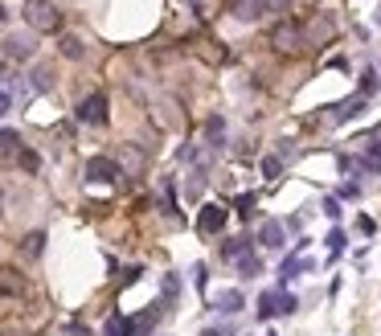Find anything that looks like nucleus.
<instances>
[{
	"instance_id": "obj_2",
	"label": "nucleus",
	"mask_w": 381,
	"mask_h": 336,
	"mask_svg": "<svg viewBox=\"0 0 381 336\" xmlns=\"http://www.w3.org/2000/svg\"><path fill=\"white\" fill-rule=\"evenodd\" d=\"M299 33H303V50H308V46L320 50V46H328L332 37H336V17H332V13H312V17L299 25Z\"/></svg>"
},
{
	"instance_id": "obj_28",
	"label": "nucleus",
	"mask_w": 381,
	"mask_h": 336,
	"mask_svg": "<svg viewBox=\"0 0 381 336\" xmlns=\"http://www.w3.org/2000/svg\"><path fill=\"white\" fill-rule=\"evenodd\" d=\"M13 111V90H9V83H0V115H9Z\"/></svg>"
},
{
	"instance_id": "obj_26",
	"label": "nucleus",
	"mask_w": 381,
	"mask_h": 336,
	"mask_svg": "<svg viewBox=\"0 0 381 336\" xmlns=\"http://www.w3.org/2000/svg\"><path fill=\"white\" fill-rule=\"evenodd\" d=\"M377 83H381L377 70H365V74H361V99H369V95L377 90Z\"/></svg>"
},
{
	"instance_id": "obj_27",
	"label": "nucleus",
	"mask_w": 381,
	"mask_h": 336,
	"mask_svg": "<svg viewBox=\"0 0 381 336\" xmlns=\"http://www.w3.org/2000/svg\"><path fill=\"white\" fill-rule=\"evenodd\" d=\"M291 312H299V300L291 291H279V316H291Z\"/></svg>"
},
{
	"instance_id": "obj_38",
	"label": "nucleus",
	"mask_w": 381,
	"mask_h": 336,
	"mask_svg": "<svg viewBox=\"0 0 381 336\" xmlns=\"http://www.w3.org/2000/svg\"><path fill=\"white\" fill-rule=\"evenodd\" d=\"M377 25H381V9H377Z\"/></svg>"
},
{
	"instance_id": "obj_9",
	"label": "nucleus",
	"mask_w": 381,
	"mask_h": 336,
	"mask_svg": "<svg viewBox=\"0 0 381 336\" xmlns=\"http://www.w3.org/2000/svg\"><path fill=\"white\" fill-rule=\"evenodd\" d=\"M160 308H165V303H156L148 312H140L135 320H127V336H148L152 328H156V320H160Z\"/></svg>"
},
{
	"instance_id": "obj_14",
	"label": "nucleus",
	"mask_w": 381,
	"mask_h": 336,
	"mask_svg": "<svg viewBox=\"0 0 381 336\" xmlns=\"http://www.w3.org/2000/svg\"><path fill=\"white\" fill-rule=\"evenodd\" d=\"M58 50H62V58H70V62H83V58H86L83 37H74V33H62V37H58Z\"/></svg>"
},
{
	"instance_id": "obj_4",
	"label": "nucleus",
	"mask_w": 381,
	"mask_h": 336,
	"mask_svg": "<svg viewBox=\"0 0 381 336\" xmlns=\"http://www.w3.org/2000/svg\"><path fill=\"white\" fill-rule=\"evenodd\" d=\"M86 181H95V185H111V181H119L123 177V168H119V160H111V156H90L83 168Z\"/></svg>"
},
{
	"instance_id": "obj_24",
	"label": "nucleus",
	"mask_w": 381,
	"mask_h": 336,
	"mask_svg": "<svg viewBox=\"0 0 381 336\" xmlns=\"http://www.w3.org/2000/svg\"><path fill=\"white\" fill-rule=\"evenodd\" d=\"M184 193H189V197H193V201H197L201 193H205V168H197V172H193V177H189V189H184Z\"/></svg>"
},
{
	"instance_id": "obj_30",
	"label": "nucleus",
	"mask_w": 381,
	"mask_h": 336,
	"mask_svg": "<svg viewBox=\"0 0 381 336\" xmlns=\"http://www.w3.org/2000/svg\"><path fill=\"white\" fill-rule=\"evenodd\" d=\"M283 9H287V0H263V17H266V13H275V17H279Z\"/></svg>"
},
{
	"instance_id": "obj_1",
	"label": "nucleus",
	"mask_w": 381,
	"mask_h": 336,
	"mask_svg": "<svg viewBox=\"0 0 381 336\" xmlns=\"http://www.w3.org/2000/svg\"><path fill=\"white\" fill-rule=\"evenodd\" d=\"M21 17H25V25H29L33 33H58V29H62V9H58L53 0H25Z\"/></svg>"
},
{
	"instance_id": "obj_8",
	"label": "nucleus",
	"mask_w": 381,
	"mask_h": 336,
	"mask_svg": "<svg viewBox=\"0 0 381 336\" xmlns=\"http://www.w3.org/2000/svg\"><path fill=\"white\" fill-rule=\"evenodd\" d=\"M0 291H4V295H13V300H21V295L29 291V283H25V275H21V271L0 267Z\"/></svg>"
},
{
	"instance_id": "obj_13",
	"label": "nucleus",
	"mask_w": 381,
	"mask_h": 336,
	"mask_svg": "<svg viewBox=\"0 0 381 336\" xmlns=\"http://www.w3.org/2000/svg\"><path fill=\"white\" fill-rule=\"evenodd\" d=\"M4 53H9V58H17V62H29V58H33V37L13 33L9 41H4Z\"/></svg>"
},
{
	"instance_id": "obj_16",
	"label": "nucleus",
	"mask_w": 381,
	"mask_h": 336,
	"mask_svg": "<svg viewBox=\"0 0 381 336\" xmlns=\"http://www.w3.org/2000/svg\"><path fill=\"white\" fill-rule=\"evenodd\" d=\"M41 251H46V234H41V230L21 238V254H25V258H41Z\"/></svg>"
},
{
	"instance_id": "obj_29",
	"label": "nucleus",
	"mask_w": 381,
	"mask_h": 336,
	"mask_svg": "<svg viewBox=\"0 0 381 336\" xmlns=\"http://www.w3.org/2000/svg\"><path fill=\"white\" fill-rule=\"evenodd\" d=\"M279 168H283L279 156H266V160H263V177H279Z\"/></svg>"
},
{
	"instance_id": "obj_37",
	"label": "nucleus",
	"mask_w": 381,
	"mask_h": 336,
	"mask_svg": "<svg viewBox=\"0 0 381 336\" xmlns=\"http://www.w3.org/2000/svg\"><path fill=\"white\" fill-rule=\"evenodd\" d=\"M201 336H226V332H221V328H205Z\"/></svg>"
},
{
	"instance_id": "obj_22",
	"label": "nucleus",
	"mask_w": 381,
	"mask_h": 336,
	"mask_svg": "<svg viewBox=\"0 0 381 336\" xmlns=\"http://www.w3.org/2000/svg\"><path fill=\"white\" fill-rule=\"evenodd\" d=\"M259 316H263V320L279 316V291H263V300H259Z\"/></svg>"
},
{
	"instance_id": "obj_18",
	"label": "nucleus",
	"mask_w": 381,
	"mask_h": 336,
	"mask_svg": "<svg viewBox=\"0 0 381 336\" xmlns=\"http://www.w3.org/2000/svg\"><path fill=\"white\" fill-rule=\"evenodd\" d=\"M221 140H226V123H221V115H214L205 123V148H221Z\"/></svg>"
},
{
	"instance_id": "obj_15",
	"label": "nucleus",
	"mask_w": 381,
	"mask_h": 336,
	"mask_svg": "<svg viewBox=\"0 0 381 336\" xmlns=\"http://www.w3.org/2000/svg\"><path fill=\"white\" fill-rule=\"evenodd\" d=\"M17 152H21V132L4 127V132H0V160H13Z\"/></svg>"
},
{
	"instance_id": "obj_5",
	"label": "nucleus",
	"mask_w": 381,
	"mask_h": 336,
	"mask_svg": "<svg viewBox=\"0 0 381 336\" xmlns=\"http://www.w3.org/2000/svg\"><path fill=\"white\" fill-rule=\"evenodd\" d=\"M226 218H230V209H226V205H205V209H201V218H197V230L205 238H214V234L226 230Z\"/></svg>"
},
{
	"instance_id": "obj_11",
	"label": "nucleus",
	"mask_w": 381,
	"mask_h": 336,
	"mask_svg": "<svg viewBox=\"0 0 381 336\" xmlns=\"http://www.w3.org/2000/svg\"><path fill=\"white\" fill-rule=\"evenodd\" d=\"M365 103H369V99H361V95H353V99H345L340 107H332L328 123H345V119H357V115L365 111Z\"/></svg>"
},
{
	"instance_id": "obj_17",
	"label": "nucleus",
	"mask_w": 381,
	"mask_h": 336,
	"mask_svg": "<svg viewBox=\"0 0 381 336\" xmlns=\"http://www.w3.org/2000/svg\"><path fill=\"white\" fill-rule=\"evenodd\" d=\"M217 308H221L226 316H234V312L246 308V300H242V291H217Z\"/></svg>"
},
{
	"instance_id": "obj_7",
	"label": "nucleus",
	"mask_w": 381,
	"mask_h": 336,
	"mask_svg": "<svg viewBox=\"0 0 381 336\" xmlns=\"http://www.w3.org/2000/svg\"><path fill=\"white\" fill-rule=\"evenodd\" d=\"M259 242L271 246V251H283V242H287V226H283L279 218H266L263 226H259Z\"/></svg>"
},
{
	"instance_id": "obj_23",
	"label": "nucleus",
	"mask_w": 381,
	"mask_h": 336,
	"mask_svg": "<svg viewBox=\"0 0 381 336\" xmlns=\"http://www.w3.org/2000/svg\"><path fill=\"white\" fill-rule=\"evenodd\" d=\"M234 209H238L242 218H254V209H259V197H254V193H242V197L234 201Z\"/></svg>"
},
{
	"instance_id": "obj_34",
	"label": "nucleus",
	"mask_w": 381,
	"mask_h": 336,
	"mask_svg": "<svg viewBox=\"0 0 381 336\" xmlns=\"http://www.w3.org/2000/svg\"><path fill=\"white\" fill-rule=\"evenodd\" d=\"M324 214H328V218H340V201H336V197H328V201H324Z\"/></svg>"
},
{
	"instance_id": "obj_12",
	"label": "nucleus",
	"mask_w": 381,
	"mask_h": 336,
	"mask_svg": "<svg viewBox=\"0 0 381 336\" xmlns=\"http://www.w3.org/2000/svg\"><path fill=\"white\" fill-rule=\"evenodd\" d=\"M230 17L234 21H259L263 17V0H230Z\"/></svg>"
},
{
	"instance_id": "obj_36",
	"label": "nucleus",
	"mask_w": 381,
	"mask_h": 336,
	"mask_svg": "<svg viewBox=\"0 0 381 336\" xmlns=\"http://www.w3.org/2000/svg\"><path fill=\"white\" fill-rule=\"evenodd\" d=\"M123 160H127V164H132V168H140V164H144V160H140V152H132V148L123 152Z\"/></svg>"
},
{
	"instance_id": "obj_35",
	"label": "nucleus",
	"mask_w": 381,
	"mask_h": 336,
	"mask_svg": "<svg viewBox=\"0 0 381 336\" xmlns=\"http://www.w3.org/2000/svg\"><path fill=\"white\" fill-rule=\"evenodd\" d=\"M315 0H287V9H296V13H308Z\"/></svg>"
},
{
	"instance_id": "obj_6",
	"label": "nucleus",
	"mask_w": 381,
	"mask_h": 336,
	"mask_svg": "<svg viewBox=\"0 0 381 336\" xmlns=\"http://www.w3.org/2000/svg\"><path fill=\"white\" fill-rule=\"evenodd\" d=\"M78 119L103 127V123H107V95H99V90H95V95H86V99L78 103Z\"/></svg>"
},
{
	"instance_id": "obj_10",
	"label": "nucleus",
	"mask_w": 381,
	"mask_h": 336,
	"mask_svg": "<svg viewBox=\"0 0 381 336\" xmlns=\"http://www.w3.org/2000/svg\"><path fill=\"white\" fill-rule=\"evenodd\" d=\"M53 83H58V74H53V66H50V62H37V66H33V74H29V86H33L37 95H50V90H53Z\"/></svg>"
},
{
	"instance_id": "obj_31",
	"label": "nucleus",
	"mask_w": 381,
	"mask_h": 336,
	"mask_svg": "<svg viewBox=\"0 0 381 336\" xmlns=\"http://www.w3.org/2000/svg\"><path fill=\"white\" fill-rule=\"evenodd\" d=\"M345 172H365V160H357V156H345Z\"/></svg>"
},
{
	"instance_id": "obj_32",
	"label": "nucleus",
	"mask_w": 381,
	"mask_h": 336,
	"mask_svg": "<svg viewBox=\"0 0 381 336\" xmlns=\"http://www.w3.org/2000/svg\"><path fill=\"white\" fill-rule=\"evenodd\" d=\"M328 246H332V251H340V246H345V230H332V234H328Z\"/></svg>"
},
{
	"instance_id": "obj_21",
	"label": "nucleus",
	"mask_w": 381,
	"mask_h": 336,
	"mask_svg": "<svg viewBox=\"0 0 381 336\" xmlns=\"http://www.w3.org/2000/svg\"><path fill=\"white\" fill-rule=\"evenodd\" d=\"M234 263H238V275H246V279L263 275V258H259V254H242V258H234Z\"/></svg>"
},
{
	"instance_id": "obj_39",
	"label": "nucleus",
	"mask_w": 381,
	"mask_h": 336,
	"mask_svg": "<svg viewBox=\"0 0 381 336\" xmlns=\"http://www.w3.org/2000/svg\"><path fill=\"white\" fill-rule=\"evenodd\" d=\"M377 78H381V66H377Z\"/></svg>"
},
{
	"instance_id": "obj_19",
	"label": "nucleus",
	"mask_w": 381,
	"mask_h": 336,
	"mask_svg": "<svg viewBox=\"0 0 381 336\" xmlns=\"http://www.w3.org/2000/svg\"><path fill=\"white\" fill-rule=\"evenodd\" d=\"M303 271H312V263H303L299 254H291V258H283V267H279V279L287 283V279H296V275H303Z\"/></svg>"
},
{
	"instance_id": "obj_20",
	"label": "nucleus",
	"mask_w": 381,
	"mask_h": 336,
	"mask_svg": "<svg viewBox=\"0 0 381 336\" xmlns=\"http://www.w3.org/2000/svg\"><path fill=\"white\" fill-rule=\"evenodd\" d=\"M250 254V238H226L221 242V258H242Z\"/></svg>"
},
{
	"instance_id": "obj_3",
	"label": "nucleus",
	"mask_w": 381,
	"mask_h": 336,
	"mask_svg": "<svg viewBox=\"0 0 381 336\" xmlns=\"http://www.w3.org/2000/svg\"><path fill=\"white\" fill-rule=\"evenodd\" d=\"M271 46H275V53H283V58H296V53H303V33H299V21H279V25L271 29Z\"/></svg>"
},
{
	"instance_id": "obj_33",
	"label": "nucleus",
	"mask_w": 381,
	"mask_h": 336,
	"mask_svg": "<svg viewBox=\"0 0 381 336\" xmlns=\"http://www.w3.org/2000/svg\"><path fill=\"white\" fill-rule=\"evenodd\" d=\"M340 197H345V201H357V197H361V189H357V185H340Z\"/></svg>"
},
{
	"instance_id": "obj_25",
	"label": "nucleus",
	"mask_w": 381,
	"mask_h": 336,
	"mask_svg": "<svg viewBox=\"0 0 381 336\" xmlns=\"http://www.w3.org/2000/svg\"><path fill=\"white\" fill-rule=\"evenodd\" d=\"M17 164L25 168V172H37V168H41V160H37V152L21 148V152H17Z\"/></svg>"
}]
</instances>
